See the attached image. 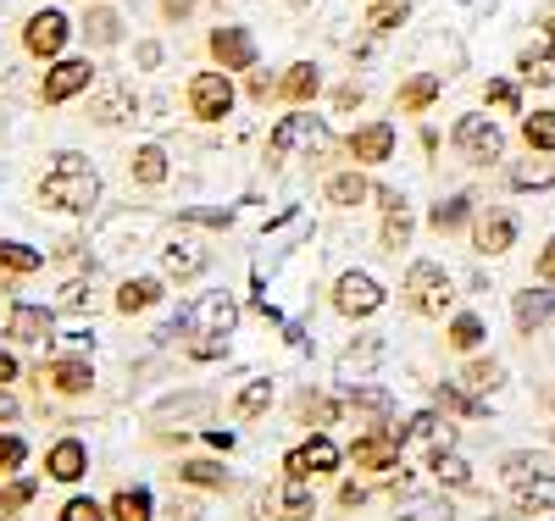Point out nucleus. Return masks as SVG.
Masks as SVG:
<instances>
[{"mask_svg":"<svg viewBox=\"0 0 555 521\" xmlns=\"http://www.w3.org/2000/svg\"><path fill=\"white\" fill-rule=\"evenodd\" d=\"M39 206H51V211H73V217H83V211H95L101 206V172L89 167L83 156H73V151H62L56 161H51V172L39 178Z\"/></svg>","mask_w":555,"mask_h":521,"instance_id":"1","label":"nucleus"},{"mask_svg":"<svg viewBox=\"0 0 555 521\" xmlns=\"http://www.w3.org/2000/svg\"><path fill=\"white\" fill-rule=\"evenodd\" d=\"M500 478L512 483L517 510H555V471L539 455H505L500 460Z\"/></svg>","mask_w":555,"mask_h":521,"instance_id":"2","label":"nucleus"},{"mask_svg":"<svg viewBox=\"0 0 555 521\" xmlns=\"http://www.w3.org/2000/svg\"><path fill=\"white\" fill-rule=\"evenodd\" d=\"M450 300H455L450 272H444L439 261H411V272H405V305H411L416 316H444Z\"/></svg>","mask_w":555,"mask_h":521,"instance_id":"3","label":"nucleus"},{"mask_svg":"<svg viewBox=\"0 0 555 521\" xmlns=\"http://www.w3.org/2000/svg\"><path fill=\"white\" fill-rule=\"evenodd\" d=\"M311 510H317V499H311L306 478H284L250 499V521H311Z\"/></svg>","mask_w":555,"mask_h":521,"instance_id":"4","label":"nucleus"},{"mask_svg":"<svg viewBox=\"0 0 555 521\" xmlns=\"http://www.w3.org/2000/svg\"><path fill=\"white\" fill-rule=\"evenodd\" d=\"M450 145H455V156H461V161H473V167H494V161L505 156V139H500V128H494L489 117H478V112H467V117L455 122Z\"/></svg>","mask_w":555,"mask_h":521,"instance_id":"5","label":"nucleus"},{"mask_svg":"<svg viewBox=\"0 0 555 521\" xmlns=\"http://www.w3.org/2000/svg\"><path fill=\"white\" fill-rule=\"evenodd\" d=\"M234 78H228L222 67H211V73H195L190 78V112L201 117V122H222L228 112H234Z\"/></svg>","mask_w":555,"mask_h":521,"instance_id":"6","label":"nucleus"},{"mask_svg":"<svg viewBox=\"0 0 555 521\" xmlns=\"http://www.w3.org/2000/svg\"><path fill=\"white\" fill-rule=\"evenodd\" d=\"M67 34H73V23H67L62 12H34V17L23 23V51H28L34 62H56V56L67 51Z\"/></svg>","mask_w":555,"mask_h":521,"instance_id":"7","label":"nucleus"},{"mask_svg":"<svg viewBox=\"0 0 555 521\" xmlns=\"http://www.w3.org/2000/svg\"><path fill=\"white\" fill-rule=\"evenodd\" d=\"M183 327H195V334H217V339H228L240 327V300L234 295H201L190 311H183Z\"/></svg>","mask_w":555,"mask_h":521,"instance_id":"8","label":"nucleus"},{"mask_svg":"<svg viewBox=\"0 0 555 521\" xmlns=\"http://www.w3.org/2000/svg\"><path fill=\"white\" fill-rule=\"evenodd\" d=\"M89 83H95V67H89V56H56V67L44 73L39 101H44V106H62V101H73V94H83Z\"/></svg>","mask_w":555,"mask_h":521,"instance_id":"9","label":"nucleus"},{"mask_svg":"<svg viewBox=\"0 0 555 521\" xmlns=\"http://www.w3.org/2000/svg\"><path fill=\"white\" fill-rule=\"evenodd\" d=\"M339 444L334 439H322V433H311L306 444H295L289 455H284V478H328V471H339Z\"/></svg>","mask_w":555,"mask_h":521,"instance_id":"10","label":"nucleus"},{"mask_svg":"<svg viewBox=\"0 0 555 521\" xmlns=\"http://www.w3.org/2000/svg\"><path fill=\"white\" fill-rule=\"evenodd\" d=\"M334 305H339V316H373V311H384V283L378 277H366V272H345L339 283H334Z\"/></svg>","mask_w":555,"mask_h":521,"instance_id":"11","label":"nucleus"},{"mask_svg":"<svg viewBox=\"0 0 555 521\" xmlns=\"http://www.w3.org/2000/svg\"><path fill=\"white\" fill-rule=\"evenodd\" d=\"M211 62H217L222 73H250V67H256V34L240 28V23H222V28L211 34Z\"/></svg>","mask_w":555,"mask_h":521,"instance_id":"12","label":"nucleus"},{"mask_svg":"<svg viewBox=\"0 0 555 521\" xmlns=\"http://www.w3.org/2000/svg\"><path fill=\"white\" fill-rule=\"evenodd\" d=\"M400 444L405 439H395L389 428H373V433H361L350 444V466H361V471H395L400 466Z\"/></svg>","mask_w":555,"mask_h":521,"instance_id":"13","label":"nucleus"},{"mask_svg":"<svg viewBox=\"0 0 555 521\" xmlns=\"http://www.w3.org/2000/svg\"><path fill=\"white\" fill-rule=\"evenodd\" d=\"M311 139H322V122H317L311 112H289L284 122L272 128V139H267V156H272V161H284V156H295L300 145H311Z\"/></svg>","mask_w":555,"mask_h":521,"instance_id":"14","label":"nucleus"},{"mask_svg":"<svg viewBox=\"0 0 555 521\" xmlns=\"http://www.w3.org/2000/svg\"><path fill=\"white\" fill-rule=\"evenodd\" d=\"M411 439L428 450V460H439V455L455 450V421L439 416V411H423V416H411V421H405V444H411Z\"/></svg>","mask_w":555,"mask_h":521,"instance_id":"15","label":"nucleus"},{"mask_svg":"<svg viewBox=\"0 0 555 521\" xmlns=\"http://www.w3.org/2000/svg\"><path fill=\"white\" fill-rule=\"evenodd\" d=\"M512 245H517V217L512 211H483L473 222V250L478 256H505Z\"/></svg>","mask_w":555,"mask_h":521,"instance_id":"16","label":"nucleus"},{"mask_svg":"<svg viewBox=\"0 0 555 521\" xmlns=\"http://www.w3.org/2000/svg\"><path fill=\"white\" fill-rule=\"evenodd\" d=\"M350 156H356L361 167L389 161V156H395V128H389V122H366V128H356V133H350Z\"/></svg>","mask_w":555,"mask_h":521,"instance_id":"17","label":"nucleus"},{"mask_svg":"<svg viewBox=\"0 0 555 521\" xmlns=\"http://www.w3.org/2000/svg\"><path fill=\"white\" fill-rule=\"evenodd\" d=\"M44 377H51V389L67 394V400H78V394L95 389V366H89L83 355H62V361H51V372H44Z\"/></svg>","mask_w":555,"mask_h":521,"instance_id":"18","label":"nucleus"},{"mask_svg":"<svg viewBox=\"0 0 555 521\" xmlns=\"http://www.w3.org/2000/svg\"><path fill=\"white\" fill-rule=\"evenodd\" d=\"M384 200V227H378V250H400L411 239V206L395 195V188H378Z\"/></svg>","mask_w":555,"mask_h":521,"instance_id":"19","label":"nucleus"},{"mask_svg":"<svg viewBox=\"0 0 555 521\" xmlns=\"http://www.w3.org/2000/svg\"><path fill=\"white\" fill-rule=\"evenodd\" d=\"M44 471H51L56 483H78L83 471H89V450H83L78 439H56L51 455H44Z\"/></svg>","mask_w":555,"mask_h":521,"instance_id":"20","label":"nucleus"},{"mask_svg":"<svg viewBox=\"0 0 555 521\" xmlns=\"http://www.w3.org/2000/svg\"><path fill=\"white\" fill-rule=\"evenodd\" d=\"M51 311L44 305H12V316H7V334L17 339V344H39V339H51Z\"/></svg>","mask_w":555,"mask_h":521,"instance_id":"21","label":"nucleus"},{"mask_svg":"<svg viewBox=\"0 0 555 521\" xmlns=\"http://www.w3.org/2000/svg\"><path fill=\"white\" fill-rule=\"evenodd\" d=\"M395 521H455V510H450L444 494H400Z\"/></svg>","mask_w":555,"mask_h":521,"instance_id":"22","label":"nucleus"},{"mask_svg":"<svg viewBox=\"0 0 555 521\" xmlns=\"http://www.w3.org/2000/svg\"><path fill=\"white\" fill-rule=\"evenodd\" d=\"M512 311H517V327H522V334L544 327V322H550V311H555V283H544V289H522Z\"/></svg>","mask_w":555,"mask_h":521,"instance_id":"23","label":"nucleus"},{"mask_svg":"<svg viewBox=\"0 0 555 521\" xmlns=\"http://www.w3.org/2000/svg\"><path fill=\"white\" fill-rule=\"evenodd\" d=\"M162 266H167V277L190 283V277H201V272H206V250H201L195 239H178V245H167V250H162Z\"/></svg>","mask_w":555,"mask_h":521,"instance_id":"24","label":"nucleus"},{"mask_svg":"<svg viewBox=\"0 0 555 521\" xmlns=\"http://www.w3.org/2000/svg\"><path fill=\"white\" fill-rule=\"evenodd\" d=\"M439 73H416V78H405L400 83V94H395V112H428L434 101H439Z\"/></svg>","mask_w":555,"mask_h":521,"instance_id":"25","label":"nucleus"},{"mask_svg":"<svg viewBox=\"0 0 555 521\" xmlns=\"http://www.w3.org/2000/svg\"><path fill=\"white\" fill-rule=\"evenodd\" d=\"M517 78L533 83V89H555V51L550 44H528V51L517 56Z\"/></svg>","mask_w":555,"mask_h":521,"instance_id":"26","label":"nucleus"},{"mask_svg":"<svg viewBox=\"0 0 555 521\" xmlns=\"http://www.w3.org/2000/svg\"><path fill=\"white\" fill-rule=\"evenodd\" d=\"M317 89H322V73H317L311 62H295V67L284 73V83H278V94H284L289 106H311Z\"/></svg>","mask_w":555,"mask_h":521,"instance_id":"27","label":"nucleus"},{"mask_svg":"<svg viewBox=\"0 0 555 521\" xmlns=\"http://www.w3.org/2000/svg\"><path fill=\"white\" fill-rule=\"evenodd\" d=\"M366 200H378V188L366 183L361 172H339V178H328V206L350 211V206H366Z\"/></svg>","mask_w":555,"mask_h":521,"instance_id":"28","label":"nucleus"},{"mask_svg":"<svg viewBox=\"0 0 555 521\" xmlns=\"http://www.w3.org/2000/svg\"><path fill=\"white\" fill-rule=\"evenodd\" d=\"M156 300H162V283H156V277H128L122 289H117V311H122V316L151 311Z\"/></svg>","mask_w":555,"mask_h":521,"instance_id":"29","label":"nucleus"},{"mask_svg":"<svg viewBox=\"0 0 555 521\" xmlns=\"http://www.w3.org/2000/svg\"><path fill=\"white\" fill-rule=\"evenodd\" d=\"M133 183L139 188H162L167 183V151L162 145H139L133 151Z\"/></svg>","mask_w":555,"mask_h":521,"instance_id":"30","label":"nucleus"},{"mask_svg":"<svg viewBox=\"0 0 555 521\" xmlns=\"http://www.w3.org/2000/svg\"><path fill=\"white\" fill-rule=\"evenodd\" d=\"M522 145L539 156H555V112H528L522 117Z\"/></svg>","mask_w":555,"mask_h":521,"instance_id":"31","label":"nucleus"},{"mask_svg":"<svg viewBox=\"0 0 555 521\" xmlns=\"http://www.w3.org/2000/svg\"><path fill=\"white\" fill-rule=\"evenodd\" d=\"M128 112H133V89H128V83H112V89L101 94V101L89 106V117H95V122H106V128H112V122H122Z\"/></svg>","mask_w":555,"mask_h":521,"instance_id":"32","label":"nucleus"},{"mask_svg":"<svg viewBox=\"0 0 555 521\" xmlns=\"http://www.w3.org/2000/svg\"><path fill=\"white\" fill-rule=\"evenodd\" d=\"M106 510H112V521H156V516H151V494H145V489H117Z\"/></svg>","mask_w":555,"mask_h":521,"instance_id":"33","label":"nucleus"},{"mask_svg":"<svg viewBox=\"0 0 555 521\" xmlns=\"http://www.w3.org/2000/svg\"><path fill=\"white\" fill-rule=\"evenodd\" d=\"M512 188H555V156L533 151V161L512 167Z\"/></svg>","mask_w":555,"mask_h":521,"instance_id":"34","label":"nucleus"},{"mask_svg":"<svg viewBox=\"0 0 555 521\" xmlns=\"http://www.w3.org/2000/svg\"><path fill=\"white\" fill-rule=\"evenodd\" d=\"M500 383H505L500 361H467V366H461V389H467V394H489Z\"/></svg>","mask_w":555,"mask_h":521,"instance_id":"35","label":"nucleus"},{"mask_svg":"<svg viewBox=\"0 0 555 521\" xmlns=\"http://www.w3.org/2000/svg\"><path fill=\"white\" fill-rule=\"evenodd\" d=\"M178 483H195V489H228V466H217V460H183V466H178Z\"/></svg>","mask_w":555,"mask_h":521,"instance_id":"36","label":"nucleus"},{"mask_svg":"<svg viewBox=\"0 0 555 521\" xmlns=\"http://www.w3.org/2000/svg\"><path fill=\"white\" fill-rule=\"evenodd\" d=\"M267 405H272V383H267V377H250V383L240 389V400H234V416L240 421H256Z\"/></svg>","mask_w":555,"mask_h":521,"instance_id":"37","label":"nucleus"},{"mask_svg":"<svg viewBox=\"0 0 555 521\" xmlns=\"http://www.w3.org/2000/svg\"><path fill=\"white\" fill-rule=\"evenodd\" d=\"M428 471H434V478H439L444 489H473V466L461 460L455 450H450V455H439V460H428Z\"/></svg>","mask_w":555,"mask_h":521,"instance_id":"38","label":"nucleus"},{"mask_svg":"<svg viewBox=\"0 0 555 521\" xmlns=\"http://www.w3.org/2000/svg\"><path fill=\"white\" fill-rule=\"evenodd\" d=\"M450 350H478L483 344V316H473V311H461L455 322H450Z\"/></svg>","mask_w":555,"mask_h":521,"instance_id":"39","label":"nucleus"},{"mask_svg":"<svg viewBox=\"0 0 555 521\" xmlns=\"http://www.w3.org/2000/svg\"><path fill=\"white\" fill-rule=\"evenodd\" d=\"M467 217H473V195H450V200H439V206H434V217H428V222H434L439 233H450V227H461Z\"/></svg>","mask_w":555,"mask_h":521,"instance_id":"40","label":"nucleus"},{"mask_svg":"<svg viewBox=\"0 0 555 521\" xmlns=\"http://www.w3.org/2000/svg\"><path fill=\"white\" fill-rule=\"evenodd\" d=\"M295 416L306 421V428H328V421L339 416V405H334L328 394H306V400L295 405Z\"/></svg>","mask_w":555,"mask_h":521,"instance_id":"41","label":"nucleus"},{"mask_svg":"<svg viewBox=\"0 0 555 521\" xmlns=\"http://www.w3.org/2000/svg\"><path fill=\"white\" fill-rule=\"evenodd\" d=\"M366 23H373L378 34L400 28L405 23V0H373V6H366Z\"/></svg>","mask_w":555,"mask_h":521,"instance_id":"42","label":"nucleus"},{"mask_svg":"<svg viewBox=\"0 0 555 521\" xmlns=\"http://www.w3.org/2000/svg\"><path fill=\"white\" fill-rule=\"evenodd\" d=\"M0 266H7V272H39L44 266V256L39 250H28V245H0Z\"/></svg>","mask_w":555,"mask_h":521,"instance_id":"43","label":"nucleus"},{"mask_svg":"<svg viewBox=\"0 0 555 521\" xmlns=\"http://www.w3.org/2000/svg\"><path fill=\"white\" fill-rule=\"evenodd\" d=\"M483 101H489L494 112H522V89H517V83H505V78H494V83L483 89Z\"/></svg>","mask_w":555,"mask_h":521,"instance_id":"44","label":"nucleus"},{"mask_svg":"<svg viewBox=\"0 0 555 521\" xmlns=\"http://www.w3.org/2000/svg\"><path fill=\"white\" fill-rule=\"evenodd\" d=\"M83 34L95 39V44H117V39H122V28H117V17H112V12H89Z\"/></svg>","mask_w":555,"mask_h":521,"instance_id":"45","label":"nucleus"},{"mask_svg":"<svg viewBox=\"0 0 555 521\" xmlns=\"http://www.w3.org/2000/svg\"><path fill=\"white\" fill-rule=\"evenodd\" d=\"M62 521H112V510L78 494V499H67V505H62Z\"/></svg>","mask_w":555,"mask_h":521,"instance_id":"46","label":"nucleus"},{"mask_svg":"<svg viewBox=\"0 0 555 521\" xmlns=\"http://www.w3.org/2000/svg\"><path fill=\"white\" fill-rule=\"evenodd\" d=\"M28 460V444L23 439H12V433H0V478H12V471Z\"/></svg>","mask_w":555,"mask_h":521,"instance_id":"47","label":"nucleus"},{"mask_svg":"<svg viewBox=\"0 0 555 521\" xmlns=\"http://www.w3.org/2000/svg\"><path fill=\"white\" fill-rule=\"evenodd\" d=\"M350 405H356V411H373V416H389V394H384V389H366V383L350 389Z\"/></svg>","mask_w":555,"mask_h":521,"instance_id":"48","label":"nucleus"},{"mask_svg":"<svg viewBox=\"0 0 555 521\" xmlns=\"http://www.w3.org/2000/svg\"><path fill=\"white\" fill-rule=\"evenodd\" d=\"M28 499H34V483H28V478H17V483L0 489V510H23Z\"/></svg>","mask_w":555,"mask_h":521,"instance_id":"49","label":"nucleus"},{"mask_svg":"<svg viewBox=\"0 0 555 521\" xmlns=\"http://www.w3.org/2000/svg\"><path fill=\"white\" fill-rule=\"evenodd\" d=\"M222 350H228V339H217V334H211V339H190V355H195V361H217Z\"/></svg>","mask_w":555,"mask_h":521,"instance_id":"50","label":"nucleus"},{"mask_svg":"<svg viewBox=\"0 0 555 521\" xmlns=\"http://www.w3.org/2000/svg\"><path fill=\"white\" fill-rule=\"evenodd\" d=\"M539 283H555V239L539 250Z\"/></svg>","mask_w":555,"mask_h":521,"instance_id":"51","label":"nucleus"},{"mask_svg":"<svg viewBox=\"0 0 555 521\" xmlns=\"http://www.w3.org/2000/svg\"><path fill=\"white\" fill-rule=\"evenodd\" d=\"M7 383H17V355L0 350V389H7Z\"/></svg>","mask_w":555,"mask_h":521,"instance_id":"52","label":"nucleus"},{"mask_svg":"<svg viewBox=\"0 0 555 521\" xmlns=\"http://www.w3.org/2000/svg\"><path fill=\"white\" fill-rule=\"evenodd\" d=\"M172 521H201V505L195 499H172Z\"/></svg>","mask_w":555,"mask_h":521,"instance_id":"53","label":"nucleus"},{"mask_svg":"<svg viewBox=\"0 0 555 521\" xmlns=\"http://www.w3.org/2000/svg\"><path fill=\"white\" fill-rule=\"evenodd\" d=\"M356 101H361V83H345V89L334 94V106H339V112H350Z\"/></svg>","mask_w":555,"mask_h":521,"instance_id":"54","label":"nucleus"},{"mask_svg":"<svg viewBox=\"0 0 555 521\" xmlns=\"http://www.w3.org/2000/svg\"><path fill=\"white\" fill-rule=\"evenodd\" d=\"M62 311H83V283H67V295H62Z\"/></svg>","mask_w":555,"mask_h":521,"instance_id":"55","label":"nucleus"},{"mask_svg":"<svg viewBox=\"0 0 555 521\" xmlns=\"http://www.w3.org/2000/svg\"><path fill=\"white\" fill-rule=\"evenodd\" d=\"M183 222H211V227H228V211H190Z\"/></svg>","mask_w":555,"mask_h":521,"instance_id":"56","label":"nucleus"},{"mask_svg":"<svg viewBox=\"0 0 555 521\" xmlns=\"http://www.w3.org/2000/svg\"><path fill=\"white\" fill-rule=\"evenodd\" d=\"M267 89H272V78H267V73H256V67H250V94H256V101H267Z\"/></svg>","mask_w":555,"mask_h":521,"instance_id":"57","label":"nucleus"},{"mask_svg":"<svg viewBox=\"0 0 555 521\" xmlns=\"http://www.w3.org/2000/svg\"><path fill=\"white\" fill-rule=\"evenodd\" d=\"M162 12L167 17H190V0H162Z\"/></svg>","mask_w":555,"mask_h":521,"instance_id":"58","label":"nucleus"},{"mask_svg":"<svg viewBox=\"0 0 555 521\" xmlns=\"http://www.w3.org/2000/svg\"><path fill=\"white\" fill-rule=\"evenodd\" d=\"M339 499H345V505H350V510H356V505H361V499H366V494H361V489H356V483H345V489H339Z\"/></svg>","mask_w":555,"mask_h":521,"instance_id":"59","label":"nucleus"},{"mask_svg":"<svg viewBox=\"0 0 555 521\" xmlns=\"http://www.w3.org/2000/svg\"><path fill=\"white\" fill-rule=\"evenodd\" d=\"M544 39H550V44H555V12H550V17H544Z\"/></svg>","mask_w":555,"mask_h":521,"instance_id":"60","label":"nucleus"},{"mask_svg":"<svg viewBox=\"0 0 555 521\" xmlns=\"http://www.w3.org/2000/svg\"><path fill=\"white\" fill-rule=\"evenodd\" d=\"M0 521H17V510H0Z\"/></svg>","mask_w":555,"mask_h":521,"instance_id":"61","label":"nucleus"},{"mask_svg":"<svg viewBox=\"0 0 555 521\" xmlns=\"http://www.w3.org/2000/svg\"><path fill=\"white\" fill-rule=\"evenodd\" d=\"M550 411H555V389H550Z\"/></svg>","mask_w":555,"mask_h":521,"instance_id":"62","label":"nucleus"}]
</instances>
